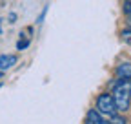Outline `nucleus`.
Returning a JSON list of instances; mask_svg holds the SVG:
<instances>
[{"mask_svg":"<svg viewBox=\"0 0 131 124\" xmlns=\"http://www.w3.org/2000/svg\"><path fill=\"white\" fill-rule=\"evenodd\" d=\"M111 97L115 100L117 111H127L131 104V79H117Z\"/></svg>","mask_w":131,"mask_h":124,"instance_id":"obj_1","label":"nucleus"},{"mask_svg":"<svg viewBox=\"0 0 131 124\" xmlns=\"http://www.w3.org/2000/svg\"><path fill=\"white\" fill-rule=\"evenodd\" d=\"M95 108L96 111L100 113L102 117H113L117 113V106H115V100L109 93H102V95L96 97V102H95Z\"/></svg>","mask_w":131,"mask_h":124,"instance_id":"obj_2","label":"nucleus"},{"mask_svg":"<svg viewBox=\"0 0 131 124\" xmlns=\"http://www.w3.org/2000/svg\"><path fill=\"white\" fill-rule=\"evenodd\" d=\"M16 55H9V53H4V55H0V71H6L9 68H13L16 64Z\"/></svg>","mask_w":131,"mask_h":124,"instance_id":"obj_3","label":"nucleus"},{"mask_svg":"<svg viewBox=\"0 0 131 124\" xmlns=\"http://www.w3.org/2000/svg\"><path fill=\"white\" fill-rule=\"evenodd\" d=\"M117 79H131V62H122L117 68Z\"/></svg>","mask_w":131,"mask_h":124,"instance_id":"obj_4","label":"nucleus"},{"mask_svg":"<svg viewBox=\"0 0 131 124\" xmlns=\"http://www.w3.org/2000/svg\"><path fill=\"white\" fill-rule=\"evenodd\" d=\"M88 120H89L91 124H109V120H106L96 110H89V111H88Z\"/></svg>","mask_w":131,"mask_h":124,"instance_id":"obj_5","label":"nucleus"},{"mask_svg":"<svg viewBox=\"0 0 131 124\" xmlns=\"http://www.w3.org/2000/svg\"><path fill=\"white\" fill-rule=\"evenodd\" d=\"M29 42H31V40H29V38H26V35H24V33H20V38H18V42H16V49H20V51H22V49H26L27 46H29Z\"/></svg>","mask_w":131,"mask_h":124,"instance_id":"obj_6","label":"nucleus"},{"mask_svg":"<svg viewBox=\"0 0 131 124\" xmlns=\"http://www.w3.org/2000/svg\"><path fill=\"white\" fill-rule=\"evenodd\" d=\"M120 38H122L126 44H129V46H131V27H127V29H122V33H120Z\"/></svg>","mask_w":131,"mask_h":124,"instance_id":"obj_7","label":"nucleus"},{"mask_svg":"<svg viewBox=\"0 0 131 124\" xmlns=\"http://www.w3.org/2000/svg\"><path fill=\"white\" fill-rule=\"evenodd\" d=\"M109 124H127V120H126V119H124L122 115H117V113H115V115L111 117Z\"/></svg>","mask_w":131,"mask_h":124,"instance_id":"obj_8","label":"nucleus"},{"mask_svg":"<svg viewBox=\"0 0 131 124\" xmlns=\"http://www.w3.org/2000/svg\"><path fill=\"white\" fill-rule=\"evenodd\" d=\"M46 15H47V6L40 11V15H38V18H37V24H42L44 22V18H46Z\"/></svg>","mask_w":131,"mask_h":124,"instance_id":"obj_9","label":"nucleus"},{"mask_svg":"<svg viewBox=\"0 0 131 124\" xmlns=\"http://www.w3.org/2000/svg\"><path fill=\"white\" fill-rule=\"evenodd\" d=\"M15 18H16V15H15V13H9V22H11V24L15 22Z\"/></svg>","mask_w":131,"mask_h":124,"instance_id":"obj_10","label":"nucleus"},{"mask_svg":"<svg viewBox=\"0 0 131 124\" xmlns=\"http://www.w3.org/2000/svg\"><path fill=\"white\" fill-rule=\"evenodd\" d=\"M0 35H2V22H0Z\"/></svg>","mask_w":131,"mask_h":124,"instance_id":"obj_11","label":"nucleus"},{"mask_svg":"<svg viewBox=\"0 0 131 124\" xmlns=\"http://www.w3.org/2000/svg\"><path fill=\"white\" fill-rule=\"evenodd\" d=\"M127 24H129V27H131V18H127Z\"/></svg>","mask_w":131,"mask_h":124,"instance_id":"obj_12","label":"nucleus"},{"mask_svg":"<svg viewBox=\"0 0 131 124\" xmlns=\"http://www.w3.org/2000/svg\"><path fill=\"white\" fill-rule=\"evenodd\" d=\"M86 124H91V122H89V120H86Z\"/></svg>","mask_w":131,"mask_h":124,"instance_id":"obj_13","label":"nucleus"},{"mask_svg":"<svg viewBox=\"0 0 131 124\" xmlns=\"http://www.w3.org/2000/svg\"><path fill=\"white\" fill-rule=\"evenodd\" d=\"M0 79H2V73H0Z\"/></svg>","mask_w":131,"mask_h":124,"instance_id":"obj_14","label":"nucleus"}]
</instances>
